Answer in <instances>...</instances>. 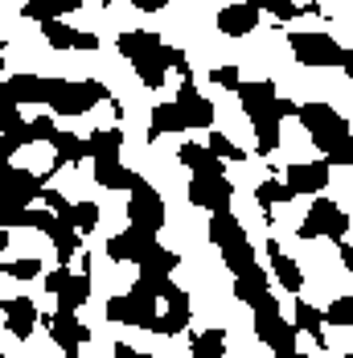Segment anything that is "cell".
Instances as JSON below:
<instances>
[{
  "label": "cell",
  "mask_w": 353,
  "mask_h": 358,
  "mask_svg": "<svg viewBox=\"0 0 353 358\" xmlns=\"http://www.w3.org/2000/svg\"><path fill=\"white\" fill-rule=\"evenodd\" d=\"M95 103H111V91L99 78H82V83H70V78H54V91H50V103L45 108L54 115H87Z\"/></svg>",
  "instance_id": "8992f818"
},
{
  "label": "cell",
  "mask_w": 353,
  "mask_h": 358,
  "mask_svg": "<svg viewBox=\"0 0 353 358\" xmlns=\"http://www.w3.org/2000/svg\"><path fill=\"white\" fill-rule=\"evenodd\" d=\"M345 231H350V215L337 206V202H329V198H313V206H308V215L300 222V239H320V235H329V239H345Z\"/></svg>",
  "instance_id": "9c48e42d"
},
{
  "label": "cell",
  "mask_w": 353,
  "mask_h": 358,
  "mask_svg": "<svg viewBox=\"0 0 353 358\" xmlns=\"http://www.w3.org/2000/svg\"><path fill=\"white\" fill-rule=\"evenodd\" d=\"M111 355H115V358H132V355H136V350H132L128 342H115V350H111Z\"/></svg>",
  "instance_id": "c3c4849f"
},
{
  "label": "cell",
  "mask_w": 353,
  "mask_h": 358,
  "mask_svg": "<svg viewBox=\"0 0 353 358\" xmlns=\"http://www.w3.org/2000/svg\"><path fill=\"white\" fill-rule=\"evenodd\" d=\"M115 50L136 66L144 87H165V74L173 66V45H165L156 34H148V29H128V34L115 37Z\"/></svg>",
  "instance_id": "3957f363"
},
{
  "label": "cell",
  "mask_w": 353,
  "mask_h": 358,
  "mask_svg": "<svg viewBox=\"0 0 353 358\" xmlns=\"http://www.w3.org/2000/svg\"><path fill=\"white\" fill-rule=\"evenodd\" d=\"M4 272L13 280H29V276H41V259H13V264H4Z\"/></svg>",
  "instance_id": "60d3db41"
},
{
  "label": "cell",
  "mask_w": 353,
  "mask_h": 358,
  "mask_svg": "<svg viewBox=\"0 0 353 358\" xmlns=\"http://www.w3.org/2000/svg\"><path fill=\"white\" fill-rule=\"evenodd\" d=\"M0 99H4V78H0Z\"/></svg>",
  "instance_id": "f5cc1de1"
},
{
  "label": "cell",
  "mask_w": 353,
  "mask_h": 358,
  "mask_svg": "<svg viewBox=\"0 0 353 358\" xmlns=\"http://www.w3.org/2000/svg\"><path fill=\"white\" fill-rule=\"evenodd\" d=\"M210 124H213V103L197 91V83H193V78H181L176 103H160V108H152V120H148V141L169 136V132H185V128H210Z\"/></svg>",
  "instance_id": "6da1fadb"
},
{
  "label": "cell",
  "mask_w": 353,
  "mask_h": 358,
  "mask_svg": "<svg viewBox=\"0 0 353 358\" xmlns=\"http://www.w3.org/2000/svg\"><path fill=\"white\" fill-rule=\"evenodd\" d=\"M222 350H226V334L222 329H206V334L193 338V358H222Z\"/></svg>",
  "instance_id": "d6a6232c"
},
{
  "label": "cell",
  "mask_w": 353,
  "mask_h": 358,
  "mask_svg": "<svg viewBox=\"0 0 353 358\" xmlns=\"http://www.w3.org/2000/svg\"><path fill=\"white\" fill-rule=\"evenodd\" d=\"M320 322H329V325H353V296H337V301L320 313Z\"/></svg>",
  "instance_id": "d590c367"
},
{
  "label": "cell",
  "mask_w": 353,
  "mask_h": 358,
  "mask_svg": "<svg viewBox=\"0 0 353 358\" xmlns=\"http://www.w3.org/2000/svg\"><path fill=\"white\" fill-rule=\"evenodd\" d=\"M0 132H29V120L21 115V108L0 103ZM29 136H33V132H29Z\"/></svg>",
  "instance_id": "74e56055"
},
{
  "label": "cell",
  "mask_w": 353,
  "mask_h": 358,
  "mask_svg": "<svg viewBox=\"0 0 353 358\" xmlns=\"http://www.w3.org/2000/svg\"><path fill=\"white\" fill-rule=\"evenodd\" d=\"M210 83L226 87V91H234V87L243 83V74H239V66H213V71H210Z\"/></svg>",
  "instance_id": "b9f144b4"
},
{
  "label": "cell",
  "mask_w": 353,
  "mask_h": 358,
  "mask_svg": "<svg viewBox=\"0 0 353 358\" xmlns=\"http://www.w3.org/2000/svg\"><path fill=\"white\" fill-rule=\"evenodd\" d=\"M107 4H115V0H107Z\"/></svg>",
  "instance_id": "9f6ffc18"
},
{
  "label": "cell",
  "mask_w": 353,
  "mask_h": 358,
  "mask_svg": "<svg viewBox=\"0 0 353 358\" xmlns=\"http://www.w3.org/2000/svg\"><path fill=\"white\" fill-rule=\"evenodd\" d=\"M29 132H33V144L50 141V136L58 132V128H54V115H33V120H29Z\"/></svg>",
  "instance_id": "7bdbcfd3"
},
{
  "label": "cell",
  "mask_w": 353,
  "mask_h": 358,
  "mask_svg": "<svg viewBox=\"0 0 353 358\" xmlns=\"http://www.w3.org/2000/svg\"><path fill=\"white\" fill-rule=\"evenodd\" d=\"M21 215H25V202L0 194V227H21Z\"/></svg>",
  "instance_id": "f35d334b"
},
{
  "label": "cell",
  "mask_w": 353,
  "mask_h": 358,
  "mask_svg": "<svg viewBox=\"0 0 353 358\" xmlns=\"http://www.w3.org/2000/svg\"><path fill=\"white\" fill-rule=\"evenodd\" d=\"M136 169H123L119 165V157H95V181L103 185V189H132L136 185Z\"/></svg>",
  "instance_id": "ffe728a7"
},
{
  "label": "cell",
  "mask_w": 353,
  "mask_h": 358,
  "mask_svg": "<svg viewBox=\"0 0 353 358\" xmlns=\"http://www.w3.org/2000/svg\"><path fill=\"white\" fill-rule=\"evenodd\" d=\"M165 301H169V309H165V317H160V334L165 338H173V334H185V325H189V292L181 285H169L165 292Z\"/></svg>",
  "instance_id": "d6986e66"
},
{
  "label": "cell",
  "mask_w": 353,
  "mask_h": 358,
  "mask_svg": "<svg viewBox=\"0 0 353 358\" xmlns=\"http://www.w3.org/2000/svg\"><path fill=\"white\" fill-rule=\"evenodd\" d=\"M255 25H259V8H250L247 0L218 8V29L226 37H247V34H255Z\"/></svg>",
  "instance_id": "ac0fdd59"
},
{
  "label": "cell",
  "mask_w": 353,
  "mask_h": 358,
  "mask_svg": "<svg viewBox=\"0 0 353 358\" xmlns=\"http://www.w3.org/2000/svg\"><path fill=\"white\" fill-rule=\"evenodd\" d=\"M87 296H91V280H87V272L82 276H74L70 272V280L62 285V292H58V309H78V305H87Z\"/></svg>",
  "instance_id": "83f0119b"
},
{
  "label": "cell",
  "mask_w": 353,
  "mask_h": 358,
  "mask_svg": "<svg viewBox=\"0 0 353 358\" xmlns=\"http://www.w3.org/2000/svg\"><path fill=\"white\" fill-rule=\"evenodd\" d=\"M62 358H78V355H62Z\"/></svg>",
  "instance_id": "11a10c76"
},
{
  "label": "cell",
  "mask_w": 353,
  "mask_h": 358,
  "mask_svg": "<svg viewBox=\"0 0 353 358\" xmlns=\"http://www.w3.org/2000/svg\"><path fill=\"white\" fill-rule=\"evenodd\" d=\"M132 358H152V355H132Z\"/></svg>",
  "instance_id": "db71d44e"
},
{
  "label": "cell",
  "mask_w": 353,
  "mask_h": 358,
  "mask_svg": "<svg viewBox=\"0 0 353 358\" xmlns=\"http://www.w3.org/2000/svg\"><path fill=\"white\" fill-rule=\"evenodd\" d=\"M0 194H8V198H17V202H33L37 194H41V178L29 173V169H13V165H4L0 169Z\"/></svg>",
  "instance_id": "e0dca14e"
},
{
  "label": "cell",
  "mask_w": 353,
  "mask_h": 358,
  "mask_svg": "<svg viewBox=\"0 0 353 358\" xmlns=\"http://www.w3.org/2000/svg\"><path fill=\"white\" fill-rule=\"evenodd\" d=\"M128 218H132V227L144 231V235H156V231L165 227V198H160V194H156L144 178H136V185H132Z\"/></svg>",
  "instance_id": "30bf717a"
},
{
  "label": "cell",
  "mask_w": 353,
  "mask_h": 358,
  "mask_svg": "<svg viewBox=\"0 0 353 358\" xmlns=\"http://www.w3.org/2000/svg\"><path fill=\"white\" fill-rule=\"evenodd\" d=\"M66 280H70V268H54V272H45V280H41V285H45V292H62Z\"/></svg>",
  "instance_id": "ee69618b"
},
{
  "label": "cell",
  "mask_w": 353,
  "mask_h": 358,
  "mask_svg": "<svg viewBox=\"0 0 353 358\" xmlns=\"http://www.w3.org/2000/svg\"><path fill=\"white\" fill-rule=\"evenodd\" d=\"M132 4H136L140 13H156V8H165L169 0H132Z\"/></svg>",
  "instance_id": "7dc6e473"
},
{
  "label": "cell",
  "mask_w": 353,
  "mask_h": 358,
  "mask_svg": "<svg viewBox=\"0 0 353 358\" xmlns=\"http://www.w3.org/2000/svg\"><path fill=\"white\" fill-rule=\"evenodd\" d=\"M119 148H123V132L119 128H103V132H91L87 136V157L95 161V157H119Z\"/></svg>",
  "instance_id": "cb8c5ba5"
},
{
  "label": "cell",
  "mask_w": 353,
  "mask_h": 358,
  "mask_svg": "<svg viewBox=\"0 0 353 358\" xmlns=\"http://www.w3.org/2000/svg\"><path fill=\"white\" fill-rule=\"evenodd\" d=\"M45 329H50V338H54V346H58L62 355H78V346L91 338V329L78 322L70 309H54V313H45Z\"/></svg>",
  "instance_id": "4fadbf2b"
},
{
  "label": "cell",
  "mask_w": 353,
  "mask_h": 358,
  "mask_svg": "<svg viewBox=\"0 0 353 358\" xmlns=\"http://www.w3.org/2000/svg\"><path fill=\"white\" fill-rule=\"evenodd\" d=\"M239 99H243V111L255 124V141H259V157H271L280 148V111H276V83H239L234 87Z\"/></svg>",
  "instance_id": "277c9868"
},
{
  "label": "cell",
  "mask_w": 353,
  "mask_h": 358,
  "mask_svg": "<svg viewBox=\"0 0 353 358\" xmlns=\"http://www.w3.org/2000/svg\"><path fill=\"white\" fill-rule=\"evenodd\" d=\"M210 239L218 243L222 259H226V268H230L234 276H250V272H259L255 251H250V243H247V231L239 227V218L230 215V210L210 215Z\"/></svg>",
  "instance_id": "5b68a950"
},
{
  "label": "cell",
  "mask_w": 353,
  "mask_h": 358,
  "mask_svg": "<svg viewBox=\"0 0 353 358\" xmlns=\"http://www.w3.org/2000/svg\"><path fill=\"white\" fill-rule=\"evenodd\" d=\"M296 329H304L317 346H329V342H324V322H320L317 305H308V301H300V305H296Z\"/></svg>",
  "instance_id": "4316f807"
},
{
  "label": "cell",
  "mask_w": 353,
  "mask_h": 358,
  "mask_svg": "<svg viewBox=\"0 0 353 358\" xmlns=\"http://www.w3.org/2000/svg\"><path fill=\"white\" fill-rule=\"evenodd\" d=\"M296 115L317 141V148H324L329 165H353V132L345 115H337L329 103H296Z\"/></svg>",
  "instance_id": "7a4b0ae2"
},
{
  "label": "cell",
  "mask_w": 353,
  "mask_h": 358,
  "mask_svg": "<svg viewBox=\"0 0 353 358\" xmlns=\"http://www.w3.org/2000/svg\"><path fill=\"white\" fill-rule=\"evenodd\" d=\"M250 8H267L276 21H280V29H283V21H296L300 17V4L296 0H247Z\"/></svg>",
  "instance_id": "e575fe53"
},
{
  "label": "cell",
  "mask_w": 353,
  "mask_h": 358,
  "mask_svg": "<svg viewBox=\"0 0 353 358\" xmlns=\"http://www.w3.org/2000/svg\"><path fill=\"white\" fill-rule=\"evenodd\" d=\"M337 248H341V264L353 272V243H350V239H337Z\"/></svg>",
  "instance_id": "bcb514c9"
},
{
  "label": "cell",
  "mask_w": 353,
  "mask_h": 358,
  "mask_svg": "<svg viewBox=\"0 0 353 358\" xmlns=\"http://www.w3.org/2000/svg\"><path fill=\"white\" fill-rule=\"evenodd\" d=\"M66 227H74L78 235H91V231L99 227V206H95V202H70Z\"/></svg>",
  "instance_id": "4dcf8cb0"
},
{
  "label": "cell",
  "mask_w": 353,
  "mask_h": 358,
  "mask_svg": "<svg viewBox=\"0 0 353 358\" xmlns=\"http://www.w3.org/2000/svg\"><path fill=\"white\" fill-rule=\"evenodd\" d=\"M230 198H234V185L226 173H193V181H189V202L210 215L230 210Z\"/></svg>",
  "instance_id": "8fae6325"
},
{
  "label": "cell",
  "mask_w": 353,
  "mask_h": 358,
  "mask_svg": "<svg viewBox=\"0 0 353 358\" xmlns=\"http://www.w3.org/2000/svg\"><path fill=\"white\" fill-rule=\"evenodd\" d=\"M176 161L189 165L193 173H222V157H213L206 144H181L176 148Z\"/></svg>",
  "instance_id": "7402d4cb"
},
{
  "label": "cell",
  "mask_w": 353,
  "mask_h": 358,
  "mask_svg": "<svg viewBox=\"0 0 353 358\" xmlns=\"http://www.w3.org/2000/svg\"><path fill=\"white\" fill-rule=\"evenodd\" d=\"M350 358H353V355H350Z\"/></svg>",
  "instance_id": "680465c9"
},
{
  "label": "cell",
  "mask_w": 353,
  "mask_h": 358,
  "mask_svg": "<svg viewBox=\"0 0 353 358\" xmlns=\"http://www.w3.org/2000/svg\"><path fill=\"white\" fill-rule=\"evenodd\" d=\"M0 71H4V41H0Z\"/></svg>",
  "instance_id": "f907efd6"
},
{
  "label": "cell",
  "mask_w": 353,
  "mask_h": 358,
  "mask_svg": "<svg viewBox=\"0 0 353 358\" xmlns=\"http://www.w3.org/2000/svg\"><path fill=\"white\" fill-rule=\"evenodd\" d=\"M263 292H271L267 288V272L259 268V272H250V276H234V296L243 301V305H255Z\"/></svg>",
  "instance_id": "f546056e"
},
{
  "label": "cell",
  "mask_w": 353,
  "mask_h": 358,
  "mask_svg": "<svg viewBox=\"0 0 353 358\" xmlns=\"http://www.w3.org/2000/svg\"><path fill=\"white\" fill-rule=\"evenodd\" d=\"M0 358H4V350H0Z\"/></svg>",
  "instance_id": "6f0895ef"
},
{
  "label": "cell",
  "mask_w": 353,
  "mask_h": 358,
  "mask_svg": "<svg viewBox=\"0 0 353 358\" xmlns=\"http://www.w3.org/2000/svg\"><path fill=\"white\" fill-rule=\"evenodd\" d=\"M50 91H54V78H41V74H13L4 78V99L0 103H33V108H45L50 103Z\"/></svg>",
  "instance_id": "7c38bea8"
},
{
  "label": "cell",
  "mask_w": 353,
  "mask_h": 358,
  "mask_svg": "<svg viewBox=\"0 0 353 358\" xmlns=\"http://www.w3.org/2000/svg\"><path fill=\"white\" fill-rule=\"evenodd\" d=\"M82 0H25V17L29 21H50V17H66V13H78Z\"/></svg>",
  "instance_id": "603a6c76"
},
{
  "label": "cell",
  "mask_w": 353,
  "mask_h": 358,
  "mask_svg": "<svg viewBox=\"0 0 353 358\" xmlns=\"http://www.w3.org/2000/svg\"><path fill=\"white\" fill-rule=\"evenodd\" d=\"M50 239H54V251H58V259H70V255H78V248H82V235H78L74 227H66L62 218H58V227L50 231Z\"/></svg>",
  "instance_id": "1f68e13d"
},
{
  "label": "cell",
  "mask_w": 353,
  "mask_h": 358,
  "mask_svg": "<svg viewBox=\"0 0 353 358\" xmlns=\"http://www.w3.org/2000/svg\"><path fill=\"white\" fill-rule=\"evenodd\" d=\"M255 198H259V206H263V210H276V206H287V202H292L296 194L287 189V181H280V178H267V181H259Z\"/></svg>",
  "instance_id": "d4e9b609"
},
{
  "label": "cell",
  "mask_w": 353,
  "mask_h": 358,
  "mask_svg": "<svg viewBox=\"0 0 353 358\" xmlns=\"http://www.w3.org/2000/svg\"><path fill=\"white\" fill-rule=\"evenodd\" d=\"M287 358H308V355H300V350H292V355H287Z\"/></svg>",
  "instance_id": "816d5d0a"
},
{
  "label": "cell",
  "mask_w": 353,
  "mask_h": 358,
  "mask_svg": "<svg viewBox=\"0 0 353 358\" xmlns=\"http://www.w3.org/2000/svg\"><path fill=\"white\" fill-rule=\"evenodd\" d=\"M37 198L45 202V210H50V215H58L62 222H66V215H70V202H66V198H62L58 189H50V185H41V194H37Z\"/></svg>",
  "instance_id": "ab89813d"
},
{
  "label": "cell",
  "mask_w": 353,
  "mask_h": 358,
  "mask_svg": "<svg viewBox=\"0 0 353 358\" xmlns=\"http://www.w3.org/2000/svg\"><path fill=\"white\" fill-rule=\"evenodd\" d=\"M250 309H255V334L267 342V350H271L276 358H287L292 350H296V325L283 322L280 301H276L271 292H263Z\"/></svg>",
  "instance_id": "52a82bcc"
},
{
  "label": "cell",
  "mask_w": 353,
  "mask_h": 358,
  "mask_svg": "<svg viewBox=\"0 0 353 358\" xmlns=\"http://www.w3.org/2000/svg\"><path fill=\"white\" fill-rule=\"evenodd\" d=\"M8 248V227H0V251Z\"/></svg>",
  "instance_id": "681fc988"
},
{
  "label": "cell",
  "mask_w": 353,
  "mask_h": 358,
  "mask_svg": "<svg viewBox=\"0 0 353 358\" xmlns=\"http://www.w3.org/2000/svg\"><path fill=\"white\" fill-rule=\"evenodd\" d=\"M287 45H292V58L300 66H350L353 71V58L341 50V41L329 34H292Z\"/></svg>",
  "instance_id": "ba28073f"
},
{
  "label": "cell",
  "mask_w": 353,
  "mask_h": 358,
  "mask_svg": "<svg viewBox=\"0 0 353 358\" xmlns=\"http://www.w3.org/2000/svg\"><path fill=\"white\" fill-rule=\"evenodd\" d=\"M267 259H271V276L283 285V292H300V288H304V276H300L296 259H292V255H283V248L276 243V239L267 243Z\"/></svg>",
  "instance_id": "44dd1931"
},
{
  "label": "cell",
  "mask_w": 353,
  "mask_h": 358,
  "mask_svg": "<svg viewBox=\"0 0 353 358\" xmlns=\"http://www.w3.org/2000/svg\"><path fill=\"white\" fill-rule=\"evenodd\" d=\"M206 148H210L213 157H222V161H243V157H247L243 148H234V141L222 136V132H210V144H206Z\"/></svg>",
  "instance_id": "8d00e7d4"
},
{
  "label": "cell",
  "mask_w": 353,
  "mask_h": 358,
  "mask_svg": "<svg viewBox=\"0 0 353 358\" xmlns=\"http://www.w3.org/2000/svg\"><path fill=\"white\" fill-rule=\"evenodd\" d=\"M176 264H181V255H176V251L152 243V248H148V255L140 259V272H160V276H169V272H176Z\"/></svg>",
  "instance_id": "f1b7e54d"
},
{
  "label": "cell",
  "mask_w": 353,
  "mask_h": 358,
  "mask_svg": "<svg viewBox=\"0 0 353 358\" xmlns=\"http://www.w3.org/2000/svg\"><path fill=\"white\" fill-rule=\"evenodd\" d=\"M152 243H156V235H144V231H136V227H128L123 235H111L107 255H111L115 264H140Z\"/></svg>",
  "instance_id": "9a60e30c"
},
{
  "label": "cell",
  "mask_w": 353,
  "mask_h": 358,
  "mask_svg": "<svg viewBox=\"0 0 353 358\" xmlns=\"http://www.w3.org/2000/svg\"><path fill=\"white\" fill-rule=\"evenodd\" d=\"M37 25H41V34H45V41H50L54 50H70V45H74V29H70V25H62L58 17L37 21Z\"/></svg>",
  "instance_id": "836d02e7"
},
{
  "label": "cell",
  "mask_w": 353,
  "mask_h": 358,
  "mask_svg": "<svg viewBox=\"0 0 353 358\" xmlns=\"http://www.w3.org/2000/svg\"><path fill=\"white\" fill-rule=\"evenodd\" d=\"M329 161H296V165H287V173H283V181H287V189L292 194H313L317 198L320 189L329 185Z\"/></svg>",
  "instance_id": "5bb4252c"
},
{
  "label": "cell",
  "mask_w": 353,
  "mask_h": 358,
  "mask_svg": "<svg viewBox=\"0 0 353 358\" xmlns=\"http://www.w3.org/2000/svg\"><path fill=\"white\" fill-rule=\"evenodd\" d=\"M50 144L58 148L54 157H58L62 165H78V161H87V141H82V136H70V132H54V136H50Z\"/></svg>",
  "instance_id": "484cf974"
},
{
  "label": "cell",
  "mask_w": 353,
  "mask_h": 358,
  "mask_svg": "<svg viewBox=\"0 0 353 358\" xmlns=\"http://www.w3.org/2000/svg\"><path fill=\"white\" fill-rule=\"evenodd\" d=\"M0 313H4V325H8V334L13 338H29L33 334V325H37V309H33V301L29 296H13V301H0Z\"/></svg>",
  "instance_id": "2e32d148"
},
{
  "label": "cell",
  "mask_w": 353,
  "mask_h": 358,
  "mask_svg": "<svg viewBox=\"0 0 353 358\" xmlns=\"http://www.w3.org/2000/svg\"><path fill=\"white\" fill-rule=\"evenodd\" d=\"M70 50H99V37L95 34H78V29H74V45Z\"/></svg>",
  "instance_id": "f6af8a7d"
}]
</instances>
